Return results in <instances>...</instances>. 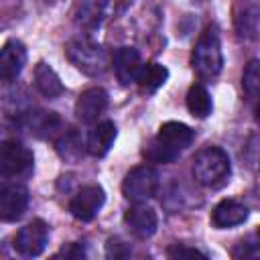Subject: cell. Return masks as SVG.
<instances>
[{
  "label": "cell",
  "mask_w": 260,
  "mask_h": 260,
  "mask_svg": "<svg viewBox=\"0 0 260 260\" xmlns=\"http://www.w3.org/2000/svg\"><path fill=\"white\" fill-rule=\"evenodd\" d=\"M195 140V132L183 124V122H165L160 124L156 136L142 148V156L148 162H158V165H169L179 158V154L191 146Z\"/></svg>",
  "instance_id": "6da1fadb"
},
{
  "label": "cell",
  "mask_w": 260,
  "mask_h": 260,
  "mask_svg": "<svg viewBox=\"0 0 260 260\" xmlns=\"http://www.w3.org/2000/svg\"><path fill=\"white\" fill-rule=\"evenodd\" d=\"M191 67L201 79H213L221 73L223 53H221L219 30L215 24H209L197 39L191 53Z\"/></svg>",
  "instance_id": "7a4b0ae2"
},
{
  "label": "cell",
  "mask_w": 260,
  "mask_h": 260,
  "mask_svg": "<svg viewBox=\"0 0 260 260\" xmlns=\"http://www.w3.org/2000/svg\"><path fill=\"white\" fill-rule=\"evenodd\" d=\"M32 169L35 156L30 148L16 140L0 142V191L12 183L28 179L32 175Z\"/></svg>",
  "instance_id": "3957f363"
},
{
  "label": "cell",
  "mask_w": 260,
  "mask_h": 260,
  "mask_svg": "<svg viewBox=\"0 0 260 260\" xmlns=\"http://www.w3.org/2000/svg\"><path fill=\"white\" fill-rule=\"evenodd\" d=\"M65 57L71 65H75L81 73L89 77H100L106 73L110 65V55L106 49L98 43H93L89 37H77L71 39L65 45Z\"/></svg>",
  "instance_id": "277c9868"
},
{
  "label": "cell",
  "mask_w": 260,
  "mask_h": 260,
  "mask_svg": "<svg viewBox=\"0 0 260 260\" xmlns=\"http://www.w3.org/2000/svg\"><path fill=\"white\" fill-rule=\"evenodd\" d=\"M232 173L230 156L219 146H207L193 158V175L203 187H219Z\"/></svg>",
  "instance_id": "5b68a950"
},
{
  "label": "cell",
  "mask_w": 260,
  "mask_h": 260,
  "mask_svg": "<svg viewBox=\"0 0 260 260\" xmlns=\"http://www.w3.org/2000/svg\"><path fill=\"white\" fill-rule=\"evenodd\" d=\"M160 185L158 171L148 165H138L130 169L122 181V195L132 203H146L156 195Z\"/></svg>",
  "instance_id": "8992f818"
},
{
  "label": "cell",
  "mask_w": 260,
  "mask_h": 260,
  "mask_svg": "<svg viewBox=\"0 0 260 260\" xmlns=\"http://www.w3.org/2000/svg\"><path fill=\"white\" fill-rule=\"evenodd\" d=\"M49 242V225L43 219H32L14 236V250L22 258H37L45 252Z\"/></svg>",
  "instance_id": "52a82bcc"
},
{
  "label": "cell",
  "mask_w": 260,
  "mask_h": 260,
  "mask_svg": "<svg viewBox=\"0 0 260 260\" xmlns=\"http://www.w3.org/2000/svg\"><path fill=\"white\" fill-rule=\"evenodd\" d=\"M106 203V193L100 185L81 187L69 201V213L79 221H91Z\"/></svg>",
  "instance_id": "ba28073f"
},
{
  "label": "cell",
  "mask_w": 260,
  "mask_h": 260,
  "mask_svg": "<svg viewBox=\"0 0 260 260\" xmlns=\"http://www.w3.org/2000/svg\"><path fill=\"white\" fill-rule=\"evenodd\" d=\"M232 20L238 37L254 41L260 28V0H236L232 6Z\"/></svg>",
  "instance_id": "9c48e42d"
},
{
  "label": "cell",
  "mask_w": 260,
  "mask_h": 260,
  "mask_svg": "<svg viewBox=\"0 0 260 260\" xmlns=\"http://www.w3.org/2000/svg\"><path fill=\"white\" fill-rule=\"evenodd\" d=\"M124 223L128 225V230L140 238V240H148L154 236L156 228H158V217L156 211L144 203H134L132 207L126 209L124 213Z\"/></svg>",
  "instance_id": "30bf717a"
},
{
  "label": "cell",
  "mask_w": 260,
  "mask_h": 260,
  "mask_svg": "<svg viewBox=\"0 0 260 260\" xmlns=\"http://www.w3.org/2000/svg\"><path fill=\"white\" fill-rule=\"evenodd\" d=\"M30 195L28 189L20 183H12L0 191V219L2 221H16L24 215L28 207Z\"/></svg>",
  "instance_id": "8fae6325"
},
{
  "label": "cell",
  "mask_w": 260,
  "mask_h": 260,
  "mask_svg": "<svg viewBox=\"0 0 260 260\" xmlns=\"http://www.w3.org/2000/svg\"><path fill=\"white\" fill-rule=\"evenodd\" d=\"M108 102H110V98L104 87H89L79 93V98L75 102V116L85 124H93L106 112Z\"/></svg>",
  "instance_id": "7c38bea8"
},
{
  "label": "cell",
  "mask_w": 260,
  "mask_h": 260,
  "mask_svg": "<svg viewBox=\"0 0 260 260\" xmlns=\"http://www.w3.org/2000/svg\"><path fill=\"white\" fill-rule=\"evenodd\" d=\"M26 65V47L18 39H8L0 49V81H14Z\"/></svg>",
  "instance_id": "4fadbf2b"
},
{
  "label": "cell",
  "mask_w": 260,
  "mask_h": 260,
  "mask_svg": "<svg viewBox=\"0 0 260 260\" xmlns=\"http://www.w3.org/2000/svg\"><path fill=\"white\" fill-rule=\"evenodd\" d=\"M112 65H114L118 81L122 85H130V83H136V77H138L144 63H142L140 53L134 47H120L114 53Z\"/></svg>",
  "instance_id": "5bb4252c"
},
{
  "label": "cell",
  "mask_w": 260,
  "mask_h": 260,
  "mask_svg": "<svg viewBox=\"0 0 260 260\" xmlns=\"http://www.w3.org/2000/svg\"><path fill=\"white\" fill-rule=\"evenodd\" d=\"M250 211L244 203L236 199H223L219 201L211 211V225L217 230H228L234 225H240L248 219Z\"/></svg>",
  "instance_id": "9a60e30c"
},
{
  "label": "cell",
  "mask_w": 260,
  "mask_h": 260,
  "mask_svg": "<svg viewBox=\"0 0 260 260\" xmlns=\"http://www.w3.org/2000/svg\"><path fill=\"white\" fill-rule=\"evenodd\" d=\"M116 136H118L116 124H114L112 120H102V122H98V124L89 130V134H87V138H85V150H87L91 156H98V158H100V156H106V154L110 152V148H112Z\"/></svg>",
  "instance_id": "2e32d148"
},
{
  "label": "cell",
  "mask_w": 260,
  "mask_h": 260,
  "mask_svg": "<svg viewBox=\"0 0 260 260\" xmlns=\"http://www.w3.org/2000/svg\"><path fill=\"white\" fill-rule=\"evenodd\" d=\"M22 128L28 130L37 138H51L61 128V118L55 112L47 110H35L22 116Z\"/></svg>",
  "instance_id": "e0dca14e"
},
{
  "label": "cell",
  "mask_w": 260,
  "mask_h": 260,
  "mask_svg": "<svg viewBox=\"0 0 260 260\" xmlns=\"http://www.w3.org/2000/svg\"><path fill=\"white\" fill-rule=\"evenodd\" d=\"M35 87L47 100H55V98H59L65 91V85H63L61 77L45 61H39L37 67H35Z\"/></svg>",
  "instance_id": "ac0fdd59"
},
{
  "label": "cell",
  "mask_w": 260,
  "mask_h": 260,
  "mask_svg": "<svg viewBox=\"0 0 260 260\" xmlns=\"http://www.w3.org/2000/svg\"><path fill=\"white\" fill-rule=\"evenodd\" d=\"M108 2L110 0H79L75 8V22L81 28L93 30L102 24L108 12Z\"/></svg>",
  "instance_id": "d6986e66"
},
{
  "label": "cell",
  "mask_w": 260,
  "mask_h": 260,
  "mask_svg": "<svg viewBox=\"0 0 260 260\" xmlns=\"http://www.w3.org/2000/svg\"><path fill=\"white\" fill-rule=\"evenodd\" d=\"M55 150H57V154H59L65 162H77V160H81V156L87 152V150H85V140H83L81 134H79L77 130H73V128L65 130V132L57 138Z\"/></svg>",
  "instance_id": "ffe728a7"
},
{
  "label": "cell",
  "mask_w": 260,
  "mask_h": 260,
  "mask_svg": "<svg viewBox=\"0 0 260 260\" xmlns=\"http://www.w3.org/2000/svg\"><path fill=\"white\" fill-rule=\"evenodd\" d=\"M169 79V69L160 63H146L142 65L138 77H136V83L140 87L142 93H154L158 87H162Z\"/></svg>",
  "instance_id": "44dd1931"
},
{
  "label": "cell",
  "mask_w": 260,
  "mask_h": 260,
  "mask_svg": "<svg viewBox=\"0 0 260 260\" xmlns=\"http://www.w3.org/2000/svg\"><path fill=\"white\" fill-rule=\"evenodd\" d=\"M187 110L193 118H207L213 112L211 95L201 83H195V85L189 87V91H187Z\"/></svg>",
  "instance_id": "7402d4cb"
},
{
  "label": "cell",
  "mask_w": 260,
  "mask_h": 260,
  "mask_svg": "<svg viewBox=\"0 0 260 260\" xmlns=\"http://www.w3.org/2000/svg\"><path fill=\"white\" fill-rule=\"evenodd\" d=\"M242 87L250 100L258 98V87H260V63H258V59H252L246 65L244 75H242Z\"/></svg>",
  "instance_id": "603a6c76"
},
{
  "label": "cell",
  "mask_w": 260,
  "mask_h": 260,
  "mask_svg": "<svg viewBox=\"0 0 260 260\" xmlns=\"http://www.w3.org/2000/svg\"><path fill=\"white\" fill-rule=\"evenodd\" d=\"M232 256L238 258V260H254L258 258V242H256V236L248 238V240H242L240 244H236V248L232 250Z\"/></svg>",
  "instance_id": "cb8c5ba5"
},
{
  "label": "cell",
  "mask_w": 260,
  "mask_h": 260,
  "mask_svg": "<svg viewBox=\"0 0 260 260\" xmlns=\"http://www.w3.org/2000/svg\"><path fill=\"white\" fill-rule=\"evenodd\" d=\"M130 254H132V248H130V244H126L124 240H120V238H110V240L106 242V256H108V258L118 260V258H128Z\"/></svg>",
  "instance_id": "d4e9b609"
},
{
  "label": "cell",
  "mask_w": 260,
  "mask_h": 260,
  "mask_svg": "<svg viewBox=\"0 0 260 260\" xmlns=\"http://www.w3.org/2000/svg\"><path fill=\"white\" fill-rule=\"evenodd\" d=\"M167 256L169 258H201V260H207V254L197 250V248H189V246H183V244H175L167 250Z\"/></svg>",
  "instance_id": "484cf974"
},
{
  "label": "cell",
  "mask_w": 260,
  "mask_h": 260,
  "mask_svg": "<svg viewBox=\"0 0 260 260\" xmlns=\"http://www.w3.org/2000/svg\"><path fill=\"white\" fill-rule=\"evenodd\" d=\"M59 256H63V258H73V260L85 258V248H83V244H79V242H69V244H65V246L55 254V258H59Z\"/></svg>",
  "instance_id": "4316f807"
}]
</instances>
